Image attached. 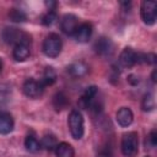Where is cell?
<instances>
[{
	"label": "cell",
	"mask_w": 157,
	"mask_h": 157,
	"mask_svg": "<svg viewBox=\"0 0 157 157\" xmlns=\"http://www.w3.org/2000/svg\"><path fill=\"white\" fill-rule=\"evenodd\" d=\"M121 152L125 157H136L139 153V135L129 131L121 137Z\"/></svg>",
	"instance_id": "obj_1"
},
{
	"label": "cell",
	"mask_w": 157,
	"mask_h": 157,
	"mask_svg": "<svg viewBox=\"0 0 157 157\" xmlns=\"http://www.w3.org/2000/svg\"><path fill=\"white\" fill-rule=\"evenodd\" d=\"M67 125H69L70 134L75 140H80L83 136V132H85L83 117L78 110L74 109L70 112L69 119H67Z\"/></svg>",
	"instance_id": "obj_2"
},
{
	"label": "cell",
	"mask_w": 157,
	"mask_h": 157,
	"mask_svg": "<svg viewBox=\"0 0 157 157\" xmlns=\"http://www.w3.org/2000/svg\"><path fill=\"white\" fill-rule=\"evenodd\" d=\"M61 48H63V42H61V38L56 34V33H50L45 37L44 42H43V45H42V49H43V53L48 56V58H56L60 52H61Z\"/></svg>",
	"instance_id": "obj_3"
},
{
	"label": "cell",
	"mask_w": 157,
	"mask_h": 157,
	"mask_svg": "<svg viewBox=\"0 0 157 157\" xmlns=\"http://www.w3.org/2000/svg\"><path fill=\"white\" fill-rule=\"evenodd\" d=\"M1 37L5 43L12 44V45H16L20 43H31V37L27 33L13 27H6L2 31Z\"/></svg>",
	"instance_id": "obj_4"
},
{
	"label": "cell",
	"mask_w": 157,
	"mask_h": 157,
	"mask_svg": "<svg viewBox=\"0 0 157 157\" xmlns=\"http://www.w3.org/2000/svg\"><path fill=\"white\" fill-rule=\"evenodd\" d=\"M140 15H141V20L144 21V23L152 26L156 22L157 18V5L155 1H142L141 2V7H140Z\"/></svg>",
	"instance_id": "obj_5"
},
{
	"label": "cell",
	"mask_w": 157,
	"mask_h": 157,
	"mask_svg": "<svg viewBox=\"0 0 157 157\" xmlns=\"http://www.w3.org/2000/svg\"><path fill=\"white\" fill-rule=\"evenodd\" d=\"M23 93L29 98H39L44 92V86L40 83V81H37L34 78H27L23 82L22 86Z\"/></svg>",
	"instance_id": "obj_6"
},
{
	"label": "cell",
	"mask_w": 157,
	"mask_h": 157,
	"mask_svg": "<svg viewBox=\"0 0 157 157\" xmlns=\"http://www.w3.org/2000/svg\"><path fill=\"white\" fill-rule=\"evenodd\" d=\"M61 31L67 36H74L76 28L78 27V18L72 13H66L63 16L60 22Z\"/></svg>",
	"instance_id": "obj_7"
},
{
	"label": "cell",
	"mask_w": 157,
	"mask_h": 157,
	"mask_svg": "<svg viewBox=\"0 0 157 157\" xmlns=\"http://www.w3.org/2000/svg\"><path fill=\"white\" fill-rule=\"evenodd\" d=\"M119 64L125 69L132 67L135 64H137V53L132 48H124L119 55Z\"/></svg>",
	"instance_id": "obj_8"
},
{
	"label": "cell",
	"mask_w": 157,
	"mask_h": 157,
	"mask_svg": "<svg viewBox=\"0 0 157 157\" xmlns=\"http://www.w3.org/2000/svg\"><path fill=\"white\" fill-rule=\"evenodd\" d=\"M94 50L97 54L101 56H110L114 50V45L109 38L101 37L96 43H94Z\"/></svg>",
	"instance_id": "obj_9"
},
{
	"label": "cell",
	"mask_w": 157,
	"mask_h": 157,
	"mask_svg": "<svg viewBox=\"0 0 157 157\" xmlns=\"http://www.w3.org/2000/svg\"><path fill=\"white\" fill-rule=\"evenodd\" d=\"M92 32H93L92 25L88 23V22H83V23L78 25V27L76 28V31L74 33V37L77 42L85 43V42H88V39L92 36Z\"/></svg>",
	"instance_id": "obj_10"
},
{
	"label": "cell",
	"mask_w": 157,
	"mask_h": 157,
	"mask_svg": "<svg viewBox=\"0 0 157 157\" xmlns=\"http://www.w3.org/2000/svg\"><path fill=\"white\" fill-rule=\"evenodd\" d=\"M31 54V43H20L13 45L12 56L16 61H25Z\"/></svg>",
	"instance_id": "obj_11"
},
{
	"label": "cell",
	"mask_w": 157,
	"mask_h": 157,
	"mask_svg": "<svg viewBox=\"0 0 157 157\" xmlns=\"http://www.w3.org/2000/svg\"><path fill=\"white\" fill-rule=\"evenodd\" d=\"M117 123L120 125V126H123V128H126V126H129L131 123H132V120H134V113H132V110L130 109V108H128V107H121L118 112H117Z\"/></svg>",
	"instance_id": "obj_12"
},
{
	"label": "cell",
	"mask_w": 157,
	"mask_h": 157,
	"mask_svg": "<svg viewBox=\"0 0 157 157\" xmlns=\"http://www.w3.org/2000/svg\"><path fill=\"white\" fill-rule=\"evenodd\" d=\"M13 118L7 112H0V134L7 135L13 130Z\"/></svg>",
	"instance_id": "obj_13"
},
{
	"label": "cell",
	"mask_w": 157,
	"mask_h": 157,
	"mask_svg": "<svg viewBox=\"0 0 157 157\" xmlns=\"http://www.w3.org/2000/svg\"><path fill=\"white\" fill-rule=\"evenodd\" d=\"M96 94H97V87H96V86H90V87H87V88L83 91V93L81 94V97H80L78 105H80L81 108H83V109L91 107V104H92V102H93Z\"/></svg>",
	"instance_id": "obj_14"
},
{
	"label": "cell",
	"mask_w": 157,
	"mask_h": 157,
	"mask_svg": "<svg viewBox=\"0 0 157 157\" xmlns=\"http://www.w3.org/2000/svg\"><path fill=\"white\" fill-rule=\"evenodd\" d=\"M67 72L74 77H81L88 72V66L82 61L74 63L67 66Z\"/></svg>",
	"instance_id": "obj_15"
},
{
	"label": "cell",
	"mask_w": 157,
	"mask_h": 157,
	"mask_svg": "<svg viewBox=\"0 0 157 157\" xmlns=\"http://www.w3.org/2000/svg\"><path fill=\"white\" fill-rule=\"evenodd\" d=\"M54 151H55L56 157H74L75 156L74 147L67 142H59Z\"/></svg>",
	"instance_id": "obj_16"
},
{
	"label": "cell",
	"mask_w": 157,
	"mask_h": 157,
	"mask_svg": "<svg viewBox=\"0 0 157 157\" xmlns=\"http://www.w3.org/2000/svg\"><path fill=\"white\" fill-rule=\"evenodd\" d=\"M39 81H40V83H42L44 87L53 85V83L56 81V72H55V70H54L52 66H47V67L44 69L43 75H42V78H40Z\"/></svg>",
	"instance_id": "obj_17"
},
{
	"label": "cell",
	"mask_w": 157,
	"mask_h": 157,
	"mask_svg": "<svg viewBox=\"0 0 157 157\" xmlns=\"http://www.w3.org/2000/svg\"><path fill=\"white\" fill-rule=\"evenodd\" d=\"M25 147L27 151L34 153V152H38L39 148H40V142L38 141V139L33 135V134H28L25 139Z\"/></svg>",
	"instance_id": "obj_18"
},
{
	"label": "cell",
	"mask_w": 157,
	"mask_h": 157,
	"mask_svg": "<svg viewBox=\"0 0 157 157\" xmlns=\"http://www.w3.org/2000/svg\"><path fill=\"white\" fill-rule=\"evenodd\" d=\"M67 104H69V98L66 97L65 93L58 92V93L53 97V105H54L55 110H61V109L66 108Z\"/></svg>",
	"instance_id": "obj_19"
},
{
	"label": "cell",
	"mask_w": 157,
	"mask_h": 157,
	"mask_svg": "<svg viewBox=\"0 0 157 157\" xmlns=\"http://www.w3.org/2000/svg\"><path fill=\"white\" fill-rule=\"evenodd\" d=\"M56 145H58V141H56L55 136L52 135V134L44 135L43 139H42V142H40V147L45 148L47 151H53V150H55Z\"/></svg>",
	"instance_id": "obj_20"
},
{
	"label": "cell",
	"mask_w": 157,
	"mask_h": 157,
	"mask_svg": "<svg viewBox=\"0 0 157 157\" xmlns=\"http://www.w3.org/2000/svg\"><path fill=\"white\" fill-rule=\"evenodd\" d=\"M156 107L155 104V98H153V94L152 93H146L142 98V102H141V108L144 112H151Z\"/></svg>",
	"instance_id": "obj_21"
},
{
	"label": "cell",
	"mask_w": 157,
	"mask_h": 157,
	"mask_svg": "<svg viewBox=\"0 0 157 157\" xmlns=\"http://www.w3.org/2000/svg\"><path fill=\"white\" fill-rule=\"evenodd\" d=\"M9 17L13 22H25L27 18L26 13L20 9H11L9 12Z\"/></svg>",
	"instance_id": "obj_22"
},
{
	"label": "cell",
	"mask_w": 157,
	"mask_h": 157,
	"mask_svg": "<svg viewBox=\"0 0 157 157\" xmlns=\"http://www.w3.org/2000/svg\"><path fill=\"white\" fill-rule=\"evenodd\" d=\"M56 20H58V15H56V12H55V11H48V12L43 16V18H42V23H43L44 26H52Z\"/></svg>",
	"instance_id": "obj_23"
},
{
	"label": "cell",
	"mask_w": 157,
	"mask_h": 157,
	"mask_svg": "<svg viewBox=\"0 0 157 157\" xmlns=\"http://www.w3.org/2000/svg\"><path fill=\"white\" fill-rule=\"evenodd\" d=\"M147 144H148L150 147H155L156 146V144H157V132H156V130H152L150 132V135H148V137L146 140V145Z\"/></svg>",
	"instance_id": "obj_24"
},
{
	"label": "cell",
	"mask_w": 157,
	"mask_h": 157,
	"mask_svg": "<svg viewBox=\"0 0 157 157\" xmlns=\"http://www.w3.org/2000/svg\"><path fill=\"white\" fill-rule=\"evenodd\" d=\"M45 5L49 9V11H54V7L56 6V2L55 1H45Z\"/></svg>",
	"instance_id": "obj_25"
},
{
	"label": "cell",
	"mask_w": 157,
	"mask_h": 157,
	"mask_svg": "<svg viewBox=\"0 0 157 157\" xmlns=\"http://www.w3.org/2000/svg\"><path fill=\"white\" fill-rule=\"evenodd\" d=\"M128 80H129V82H130V83H132V85H136V83H139V77H136L135 75H130Z\"/></svg>",
	"instance_id": "obj_26"
},
{
	"label": "cell",
	"mask_w": 157,
	"mask_h": 157,
	"mask_svg": "<svg viewBox=\"0 0 157 157\" xmlns=\"http://www.w3.org/2000/svg\"><path fill=\"white\" fill-rule=\"evenodd\" d=\"M152 81L156 82V70H153V72H152Z\"/></svg>",
	"instance_id": "obj_27"
},
{
	"label": "cell",
	"mask_w": 157,
	"mask_h": 157,
	"mask_svg": "<svg viewBox=\"0 0 157 157\" xmlns=\"http://www.w3.org/2000/svg\"><path fill=\"white\" fill-rule=\"evenodd\" d=\"M1 70H2V63H1V60H0V72H1Z\"/></svg>",
	"instance_id": "obj_28"
},
{
	"label": "cell",
	"mask_w": 157,
	"mask_h": 157,
	"mask_svg": "<svg viewBox=\"0 0 157 157\" xmlns=\"http://www.w3.org/2000/svg\"><path fill=\"white\" fill-rule=\"evenodd\" d=\"M145 157H148V156H145Z\"/></svg>",
	"instance_id": "obj_29"
}]
</instances>
